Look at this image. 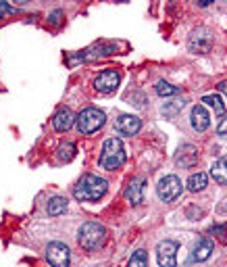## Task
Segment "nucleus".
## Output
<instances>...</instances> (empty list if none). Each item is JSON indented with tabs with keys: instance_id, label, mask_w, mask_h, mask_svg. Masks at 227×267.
<instances>
[{
	"instance_id": "f257e3e1",
	"label": "nucleus",
	"mask_w": 227,
	"mask_h": 267,
	"mask_svg": "<svg viewBox=\"0 0 227 267\" xmlns=\"http://www.w3.org/2000/svg\"><path fill=\"white\" fill-rule=\"evenodd\" d=\"M107 180L96 176V174H84L81 180L77 182V186L73 188V196L81 203H92V200H98L107 194Z\"/></svg>"
},
{
	"instance_id": "f03ea898",
	"label": "nucleus",
	"mask_w": 227,
	"mask_h": 267,
	"mask_svg": "<svg viewBox=\"0 0 227 267\" xmlns=\"http://www.w3.org/2000/svg\"><path fill=\"white\" fill-rule=\"evenodd\" d=\"M107 240V230L102 223L98 221H86L79 232H77V242L86 249V251H96L100 249Z\"/></svg>"
},
{
	"instance_id": "7ed1b4c3",
	"label": "nucleus",
	"mask_w": 227,
	"mask_h": 267,
	"mask_svg": "<svg viewBox=\"0 0 227 267\" xmlns=\"http://www.w3.org/2000/svg\"><path fill=\"white\" fill-rule=\"evenodd\" d=\"M125 163V148L123 142L119 138H109L102 144V152H100V167L107 171H115Z\"/></svg>"
},
{
	"instance_id": "20e7f679",
	"label": "nucleus",
	"mask_w": 227,
	"mask_h": 267,
	"mask_svg": "<svg viewBox=\"0 0 227 267\" xmlns=\"http://www.w3.org/2000/svg\"><path fill=\"white\" fill-rule=\"evenodd\" d=\"M75 123H77V129L81 134H94V131H98L105 123H107V117L100 109H96V107H88L84 109L77 117H75Z\"/></svg>"
},
{
	"instance_id": "39448f33",
	"label": "nucleus",
	"mask_w": 227,
	"mask_h": 267,
	"mask_svg": "<svg viewBox=\"0 0 227 267\" xmlns=\"http://www.w3.org/2000/svg\"><path fill=\"white\" fill-rule=\"evenodd\" d=\"M156 194L163 203H171L181 194V180L177 176H165L156 184Z\"/></svg>"
},
{
	"instance_id": "423d86ee",
	"label": "nucleus",
	"mask_w": 227,
	"mask_h": 267,
	"mask_svg": "<svg viewBox=\"0 0 227 267\" xmlns=\"http://www.w3.org/2000/svg\"><path fill=\"white\" fill-rule=\"evenodd\" d=\"M188 48L192 52H209L213 48V31L209 27H198L192 31L190 36V42H188Z\"/></svg>"
},
{
	"instance_id": "0eeeda50",
	"label": "nucleus",
	"mask_w": 227,
	"mask_h": 267,
	"mask_svg": "<svg viewBox=\"0 0 227 267\" xmlns=\"http://www.w3.org/2000/svg\"><path fill=\"white\" fill-rule=\"evenodd\" d=\"M46 259L52 267H69L71 261V251L63 242H50L46 246Z\"/></svg>"
},
{
	"instance_id": "6e6552de",
	"label": "nucleus",
	"mask_w": 227,
	"mask_h": 267,
	"mask_svg": "<svg viewBox=\"0 0 227 267\" xmlns=\"http://www.w3.org/2000/svg\"><path fill=\"white\" fill-rule=\"evenodd\" d=\"M177 251H179V244L175 240H163V242L156 246L158 265L160 267H175V263H177Z\"/></svg>"
},
{
	"instance_id": "1a4fd4ad",
	"label": "nucleus",
	"mask_w": 227,
	"mask_h": 267,
	"mask_svg": "<svg viewBox=\"0 0 227 267\" xmlns=\"http://www.w3.org/2000/svg\"><path fill=\"white\" fill-rule=\"evenodd\" d=\"M121 82V75L115 71V69H105L102 73H98V78L94 80V90L98 94H111L117 90Z\"/></svg>"
},
{
	"instance_id": "9d476101",
	"label": "nucleus",
	"mask_w": 227,
	"mask_h": 267,
	"mask_svg": "<svg viewBox=\"0 0 227 267\" xmlns=\"http://www.w3.org/2000/svg\"><path fill=\"white\" fill-rule=\"evenodd\" d=\"M142 129V119L136 115H119L115 121V131L121 136H136Z\"/></svg>"
},
{
	"instance_id": "9b49d317",
	"label": "nucleus",
	"mask_w": 227,
	"mask_h": 267,
	"mask_svg": "<svg viewBox=\"0 0 227 267\" xmlns=\"http://www.w3.org/2000/svg\"><path fill=\"white\" fill-rule=\"evenodd\" d=\"M198 163V148L194 144H183L179 146L177 155H175V165L181 167V169H190Z\"/></svg>"
},
{
	"instance_id": "f8f14e48",
	"label": "nucleus",
	"mask_w": 227,
	"mask_h": 267,
	"mask_svg": "<svg viewBox=\"0 0 227 267\" xmlns=\"http://www.w3.org/2000/svg\"><path fill=\"white\" fill-rule=\"evenodd\" d=\"M190 123L196 131H204L209 125H211V115L209 111L202 107V105H196L192 107V113H190Z\"/></svg>"
},
{
	"instance_id": "ddd939ff",
	"label": "nucleus",
	"mask_w": 227,
	"mask_h": 267,
	"mask_svg": "<svg viewBox=\"0 0 227 267\" xmlns=\"http://www.w3.org/2000/svg\"><path fill=\"white\" fill-rule=\"evenodd\" d=\"M142 192H144V178H136V180L129 182V186L125 188V198L132 205H140L142 200H144Z\"/></svg>"
},
{
	"instance_id": "4468645a",
	"label": "nucleus",
	"mask_w": 227,
	"mask_h": 267,
	"mask_svg": "<svg viewBox=\"0 0 227 267\" xmlns=\"http://www.w3.org/2000/svg\"><path fill=\"white\" fill-rule=\"evenodd\" d=\"M73 121H75V117H73V113H71L69 109H60V111L52 117V127H54L56 131H67V129L73 125Z\"/></svg>"
},
{
	"instance_id": "2eb2a0df",
	"label": "nucleus",
	"mask_w": 227,
	"mask_h": 267,
	"mask_svg": "<svg viewBox=\"0 0 227 267\" xmlns=\"http://www.w3.org/2000/svg\"><path fill=\"white\" fill-rule=\"evenodd\" d=\"M211 176H213L215 182L227 184V155L213 163V167H211Z\"/></svg>"
},
{
	"instance_id": "dca6fc26",
	"label": "nucleus",
	"mask_w": 227,
	"mask_h": 267,
	"mask_svg": "<svg viewBox=\"0 0 227 267\" xmlns=\"http://www.w3.org/2000/svg\"><path fill=\"white\" fill-rule=\"evenodd\" d=\"M213 240L211 238H202L198 244H196V249H194V255H192V259L194 261H207L211 255H213Z\"/></svg>"
},
{
	"instance_id": "f3484780",
	"label": "nucleus",
	"mask_w": 227,
	"mask_h": 267,
	"mask_svg": "<svg viewBox=\"0 0 227 267\" xmlns=\"http://www.w3.org/2000/svg\"><path fill=\"white\" fill-rule=\"evenodd\" d=\"M48 215L56 217V215H63L65 211H67V198H63V196H54L48 200V207H46Z\"/></svg>"
},
{
	"instance_id": "a211bd4d",
	"label": "nucleus",
	"mask_w": 227,
	"mask_h": 267,
	"mask_svg": "<svg viewBox=\"0 0 227 267\" xmlns=\"http://www.w3.org/2000/svg\"><path fill=\"white\" fill-rule=\"evenodd\" d=\"M207 174H202V171H198V174H192L190 176V180H188V188L192 190V192H200V190H204L207 188Z\"/></svg>"
},
{
	"instance_id": "6ab92c4d",
	"label": "nucleus",
	"mask_w": 227,
	"mask_h": 267,
	"mask_svg": "<svg viewBox=\"0 0 227 267\" xmlns=\"http://www.w3.org/2000/svg\"><path fill=\"white\" fill-rule=\"evenodd\" d=\"M202 103H207L209 107H213V109H215V113H217L219 117H223V115H225V105H223V100H221V96H219V94H207V96L202 98Z\"/></svg>"
},
{
	"instance_id": "aec40b11",
	"label": "nucleus",
	"mask_w": 227,
	"mask_h": 267,
	"mask_svg": "<svg viewBox=\"0 0 227 267\" xmlns=\"http://www.w3.org/2000/svg\"><path fill=\"white\" fill-rule=\"evenodd\" d=\"M127 267H148V255H146V251H136L132 255V259H129Z\"/></svg>"
},
{
	"instance_id": "412c9836",
	"label": "nucleus",
	"mask_w": 227,
	"mask_h": 267,
	"mask_svg": "<svg viewBox=\"0 0 227 267\" xmlns=\"http://www.w3.org/2000/svg\"><path fill=\"white\" fill-rule=\"evenodd\" d=\"M156 94H158V96H175V94H179V88H177V86H171V84H167V82H158V84H156Z\"/></svg>"
},
{
	"instance_id": "4be33fe9",
	"label": "nucleus",
	"mask_w": 227,
	"mask_h": 267,
	"mask_svg": "<svg viewBox=\"0 0 227 267\" xmlns=\"http://www.w3.org/2000/svg\"><path fill=\"white\" fill-rule=\"evenodd\" d=\"M56 157H58L60 161H71V159L75 157V144H71V142H67V144H63V146L58 148Z\"/></svg>"
},
{
	"instance_id": "5701e85b",
	"label": "nucleus",
	"mask_w": 227,
	"mask_h": 267,
	"mask_svg": "<svg viewBox=\"0 0 227 267\" xmlns=\"http://www.w3.org/2000/svg\"><path fill=\"white\" fill-rule=\"evenodd\" d=\"M217 134L221 138H227V117H223L221 121H219V125H217Z\"/></svg>"
},
{
	"instance_id": "b1692460",
	"label": "nucleus",
	"mask_w": 227,
	"mask_h": 267,
	"mask_svg": "<svg viewBox=\"0 0 227 267\" xmlns=\"http://www.w3.org/2000/svg\"><path fill=\"white\" fill-rule=\"evenodd\" d=\"M211 232H213V234H217V236H219L221 240H225V227H223V225H213V227H211Z\"/></svg>"
},
{
	"instance_id": "393cba45",
	"label": "nucleus",
	"mask_w": 227,
	"mask_h": 267,
	"mask_svg": "<svg viewBox=\"0 0 227 267\" xmlns=\"http://www.w3.org/2000/svg\"><path fill=\"white\" fill-rule=\"evenodd\" d=\"M15 9L9 5V3H0V17H5L7 13H13Z\"/></svg>"
},
{
	"instance_id": "a878e982",
	"label": "nucleus",
	"mask_w": 227,
	"mask_h": 267,
	"mask_svg": "<svg viewBox=\"0 0 227 267\" xmlns=\"http://www.w3.org/2000/svg\"><path fill=\"white\" fill-rule=\"evenodd\" d=\"M60 17H63V11H54V13L50 15V23H52V25H56V23L60 21Z\"/></svg>"
},
{
	"instance_id": "bb28decb",
	"label": "nucleus",
	"mask_w": 227,
	"mask_h": 267,
	"mask_svg": "<svg viewBox=\"0 0 227 267\" xmlns=\"http://www.w3.org/2000/svg\"><path fill=\"white\" fill-rule=\"evenodd\" d=\"M217 88H219V92H223V94H227V82H221V84H219Z\"/></svg>"
},
{
	"instance_id": "cd10ccee",
	"label": "nucleus",
	"mask_w": 227,
	"mask_h": 267,
	"mask_svg": "<svg viewBox=\"0 0 227 267\" xmlns=\"http://www.w3.org/2000/svg\"><path fill=\"white\" fill-rule=\"evenodd\" d=\"M211 3H213V0H198V5H200V7H209Z\"/></svg>"
}]
</instances>
